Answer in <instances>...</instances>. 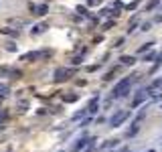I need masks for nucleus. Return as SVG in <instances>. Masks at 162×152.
<instances>
[{"mask_svg": "<svg viewBox=\"0 0 162 152\" xmlns=\"http://www.w3.org/2000/svg\"><path fill=\"white\" fill-rule=\"evenodd\" d=\"M114 146H118V140H108L101 148H114Z\"/></svg>", "mask_w": 162, "mask_h": 152, "instance_id": "5", "label": "nucleus"}, {"mask_svg": "<svg viewBox=\"0 0 162 152\" xmlns=\"http://www.w3.org/2000/svg\"><path fill=\"white\" fill-rule=\"evenodd\" d=\"M97 101H99L97 97H93V99H91V104H89V112H91V114H95V112H97Z\"/></svg>", "mask_w": 162, "mask_h": 152, "instance_id": "4", "label": "nucleus"}, {"mask_svg": "<svg viewBox=\"0 0 162 152\" xmlns=\"http://www.w3.org/2000/svg\"><path fill=\"white\" fill-rule=\"evenodd\" d=\"M128 118H130V114L124 112V110H120V112H115L114 116L109 118V126H112V128H118V126H122Z\"/></svg>", "mask_w": 162, "mask_h": 152, "instance_id": "2", "label": "nucleus"}, {"mask_svg": "<svg viewBox=\"0 0 162 152\" xmlns=\"http://www.w3.org/2000/svg\"><path fill=\"white\" fill-rule=\"evenodd\" d=\"M130 83H132V79H130V77L122 79L120 83L114 87V97H124V95H128V91H130Z\"/></svg>", "mask_w": 162, "mask_h": 152, "instance_id": "1", "label": "nucleus"}, {"mask_svg": "<svg viewBox=\"0 0 162 152\" xmlns=\"http://www.w3.org/2000/svg\"><path fill=\"white\" fill-rule=\"evenodd\" d=\"M148 152H154V150H148Z\"/></svg>", "mask_w": 162, "mask_h": 152, "instance_id": "7", "label": "nucleus"}, {"mask_svg": "<svg viewBox=\"0 0 162 152\" xmlns=\"http://www.w3.org/2000/svg\"><path fill=\"white\" fill-rule=\"evenodd\" d=\"M61 152H63V150H61Z\"/></svg>", "mask_w": 162, "mask_h": 152, "instance_id": "8", "label": "nucleus"}, {"mask_svg": "<svg viewBox=\"0 0 162 152\" xmlns=\"http://www.w3.org/2000/svg\"><path fill=\"white\" fill-rule=\"evenodd\" d=\"M138 130H140V126L134 124V126H132V128L128 130V134H126V136H128V138H132V136H136V134H138Z\"/></svg>", "mask_w": 162, "mask_h": 152, "instance_id": "3", "label": "nucleus"}, {"mask_svg": "<svg viewBox=\"0 0 162 152\" xmlns=\"http://www.w3.org/2000/svg\"><path fill=\"white\" fill-rule=\"evenodd\" d=\"M122 63H126V65H132V63H134V59H132V57H122Z\"/></svg>", "mask_w": 162, "mask_h": 152, "instance_id": "6", "label": "nucleus"}]
</instances>
